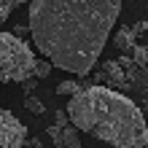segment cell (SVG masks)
<instances>
[{"label":"cell","instance_id":"52a82bcc","mask_svg":"<svg viewBox=\"0 0 148 148\" xmlns=\"http://www.w3.org/2000/svg\"><path fill=\"white\" fill-rule=\"evenodd\" d=\"M124 73H127V89L140 92V94L148 92V67H137V65L129 62L124 67Z\"/></svg>","mask_w":148,"mask_h":148},{"label":"cell","instance_id":"30bf717a","mask_svg":"<svg viewBox=\"0 0 148 148\" xmlns=\"http://www.w3.org/2000/svg\"><path fill=\"white\" fill-rule=\"evenodd\" d=\"M132 65H137V67H148V46H140V43H135L132 46Z\"/></svg>","mask_w":148,"mask_h":148},{"label":"cell","instance_id":"9c48e42d","mask_svg":"<svg viewBox=\"0 0 148 148\" xmlns=\"http://www.w3.org/2000/svg\"><path fill=\"white\" fill-rule=\"evenodd\" d=\"M81 89H84L81 81H59L57 84V94L59 97H73V94H78Z\"/></svg>","mask_w":148,"mask_h":148},{"label":"cell","instance_id":"7c38bea8","mask_svg":"<svg viewBox=\"0 0 148 148\" xmlns=\"http://www.w3.org/2000/svg\"><path fill=\"white\" fill-rule=\"evenodd\" d=\"M49 75H51V62L49 59H38L35 70H32V78H49Z\"/></svg>","mask_w":148,"mask_h":148},{"label":"cell","instance_id":"5b68a950","mask_svg":"<svg viewBox=\"0 0 148 148\" xmlns=\"http://www.w3.org/2000/svg\"><path fill=\"white\" fill-rule=\"evenodd\" d=\"M57 124L49 127V137L54 140L57 148H81V132L70 124L65 110H57Z\"/></svg>","mask_w":148,"mask_h":148},{"label":"cell","instance_id":"9a60e30c","mask_svg":"<svg viewBox=\"0 0 148 148\" xmlns=\"http://www.w3.org/2000/svg\"><path fill=\"white\" fill-rule=\"evenodd\" d=\"M11 35H16V38H24V35H30V30L27 27H14V32Z\"/></svg>","mask_w":148,"mask_h":148},{"label":"cell","instance_id":"4fadbf2b","mask_svg":"<svg viewBox=\"0 0 148 148\" xmlns=\"http://www.w3.org/2000/svg\"><path fill=\"white\" fill-rule=\"evenodd\" d=\"M24 108H27L30 113H38V116L46 110V108H43V102H40L38 97H32V94H27V100H24Z\"/></svg>","mask_w":148,"mask_h":148},{"label":"cell","instance_id":"3957f363","mask_svg":"<svg viewBox=\"0 0 148 148\" xmlns=\"http://www.w3.org/2000/svg\"><path fill=\"white\" fill-rule=\"evenodd\" d=\"M35 62L38 57L27 40L11 32H0V84H22L32 78Z\"/></svg>","mask_w":148,"mask_h":148},{"label":"cell","instance_id":"e0dca14e","mask_svg":"<svg viewBox=\"0 0 148 148\" xmlns=\"http://www.w3.org/2000/svg\"><path fill=\"white\" fill-rule=\"evenodd\" d=\"M145 148H148V137H145Z\"/></svg>","mask_w":148,"mask_h":148},{"label":"cell","instance_id":"6da1fadb","mask_svg":"<svg viewBox=\"0 0 148 148\" xmlns=\"http://www.w3.org/2000/svg\"><path fill=\"white\" fill-rule=\"evenodd\" d=\"M121 0H30V38L35 49L67 73L86 75L102 57Z\"/></svg>","mask_w":148,"mask_h":148},{"label":"cell","instance_id":"8992f818","mask_svg":"<svg viewBox=\"0 0 148 148\" xmlns=\"http://www.w3.org/2000/svg\"><path fill=\"white\" fill-rule=\"evenodd\" d=\"M97 81H100V86L108 84V89H113V92H124L127 89V73H124V67L119 65V59L102 62V73L97 75Z\"/></svg>","mask_w":148,"mask_h":148},{"label":"cell","instance_id":"5bb4252c","mask_svg":"<svg viewBox=\"0 0 148 148\" xmlns=\"http://www.w3.org/2000/svg\"><path fill=\"white\" fill-rule=\"evenodd\" d=\"M132 32H135V35H143V32H148V16H145L143 22H137V24H132Z\"/></svg>","mask_w":148,"mask_h":148},{"label":"cell","instance_id":"8fae6325","mask_svg":"<svg viewBox=\"0 0 148 148\" xmlns=\"http://www.w3.org/2000/svg\"><path fill=\"white\" fill-rule=\"evenodd\" d=\"M22 3H27V0H0V24L8 22V16H11V11L16 5H22Z\"/></svg>","mask_w":148,"mask_h":148},{"label":"cell","instance_id":"277c9868","mask_svg":"<svg viewBox=\"0 0 148 148\" xmlns=\"http://www.w3.org/2000/svg\"><path fill=\"white\" fill-rule=\"evenodd\" d=\"M24 143H27V127L11 110L0 108V148H24Z\"/></svg>","mask_w":148,"mask_h":148},{"label":"cell","instance_id":"7a4b0ae2","mask_svg":"<svg viewBox=\"0 0 148 148\" xmlns=\"http://www.w3.org/2000/svg\"><path fill=\"white\" fill-rule=\"evenodd\" d=\"M65 113L75 129L113 148H145V116L129 97H124V92H113L100 84L84 86L70 97Z\"/></svg>","mask_w":148,"mask_h":148},{"label":"cell","instance_id":"2e32d148","mask_svg":"<svg viewBox=\"0 0 148 148\" xmlns=\"http://www.w3.org/2000/svg\"><path fill=\"white\" fill-rule=\"evenodd\" d=\"M22 84H24V92H27V94H32V86H35V84H32L30 78H27V81H22Z\"/></svg>","mask_w":148,"mask_h":148},{"label":"cell","instance_id":"ba28073f","mask_svg":"<svg viewBox=\"0 0 148 148\" xmlns=\"http://www.w3.org/2000/svg\"><path fill=\"white\" fill-rule=\"evenodd\" d=\"M135 40H137V35L132 32V27H129V24H124V27H119V30H116V35H113V46L127 54V51H132Z\"/></svg>","mask_w":148,"mask_h":148}]
</instances>
